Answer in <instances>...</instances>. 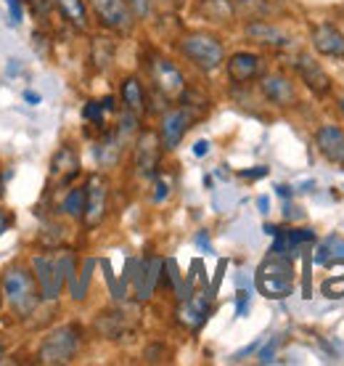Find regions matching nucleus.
I'll return each mask as SVG.
<instances>
[{
	"label": "nucleus",
	"instance_id": "obj_1",
	"mask_svg": "<svg viewBox=\"0 0 344 366\" xmlns=\"http://www.w3.org/2000/svg\"><path fill=\"white\" fill-rule=\"evenodd\" d=\"M29 268L35 274L37 290L43 302H54L64 295L66 287H72L77 279V257L72 249H59V255L37 252L29 257Z\"/></svg>",
	"mask_w": 344,
	"mask_h": 366
},
{
	"label": "nucleus",
	"instance_id": "obj_2",
	"mask_svg": "<svg viewBox=\"0 0 344 366\" xmlns=\"http://www.w3.org/2000/svg\"><path fill=\"white\" fill-rule=\"evenodd\" d=\"M0 284H3V295L9 300L11 311L16 313L19 319H29L37 311V305L43 302L32 268H24V266L6 268Z\"/></svg>",
	"mask_w": 344,
	"mask_h": 366
},
{
	"label": "nucleus",
	"instance_id": "obj_3",
	"mask_svg": "<svg viewBox=\"0 0 344 366\" xmlns=\"http://www.w3.org/2000/svg\"><path fill=\"white\" fill-rule=\"evenodd\" d=\"M178 54L193 64L199 72H215L226 61V46L218 35L209 32H188L178 40Z\"/></svg>",
	"mask_w": 344,
	"mask_h": 366
},
{
	"label": "nucleus",
	"instance_id": "obj_4",
	"mask_svg": "<svg viewBox=\"0 0 344 366\" xmlns=\"http://www.w3.org/2000/svg\"><path fill=\"white\" fill-rule=\"evenodd\" d=\"M80 345H82V330L77 324L56 327L40 342V348H37V364H48V366L72 364L74 356L80 353Z\"/></svg>",
	"mask_w": 344,
	"mask_h": 366
},
{
	"label": "nucleus",
	"instance_id": "obj_5",
	"mask_svg": "<svg viewBox=\"0 0 344 366\" xmlns=\"http://www.w3.org/2000/svg\"><path fill=\"white\" fill-rule=\"evenodd\" d=\"M257 290L270 297V300H283L289 297L294 290V266L291 257L286 255H273L257 268Z\"/></svg>",
	"mask_w": 344,
	"mask_h": 366
},
{
	"label": "nucleus",
	"instance_id": "obj_6",
	"mask_svg": "<svg viewBox=\"0 0 344 366\" xmlns=\"http://www.w3.org/2000/svg\"><path fill=\"white\" fill-rule=\"evenodd\" d=\"M146 69H148V77H151L154 91L162 93L167 101H178L183 96V91L188 88L183 69L175 64L172 59H167V56L151 54L148 61H146Z\"/></svg>",
	"mask_w": 344,
	"mask_h": 366
},
{
	"label": "nucleus",
	"instance_id": "obj_7",
	"mask_svg": "<svg viewBox=\"0 0 344 366\" xmlns=\"http://www.w3.org/2000/svg\"><path fill=\"white\" fill-rule=\"evenodd\" d=\"M88 9L106 32L114 35H130L136 27V14L127 0H88Z\"/></svg>",
	"mask_w": 344,
	"mask_h": 366
},
{
	"label": "nucleus",
	"instance_id": "obj_8",
	"mask_svg": "<svg viewBox=\"0 0 344 366\" xmlns=\"http://www.w3.org/2000/svg\"><path fill=\"white\" fill-rule=\"evenodd\" d=\"M109 192H111V183L103 173H93L91 178L85 181V212H82V223H85L88 231L101 226V220L106 218V210H109Z\"/></svg>",
	"mask_w": 344,
	"mask_h": 366
},
{
	"label": "nucleus",
	"instance_id": "obj_9",
	"mask_svg": "<svg viewBox=\"0 0 344 366\" xmlns=\"http://www.w3.org/2000/svg\"><path fill=\"white\" fill-rule=\"evenodd\" d=\"M162 141L156 130H141L133 141V170L138 178H156L162 159Z\"/></svg>",
	"mask_w": 344,
	"mask_h": 366
},
{
	"label": "nucleus",
	"instance_id": "obj_10",
	"mask_svg": "<svg viewBox=\"0 0 344 366\" xmlns=\"http://www.w3.org/2000/svg\"><path fill=\"white\" fill-rule=\"evenodd\" d=\"M93 330L98 337L109 340V342H122V340H130L136 335L138 316L130 313L127 308H111V311H103L96 316Z\"/></svg>",
	"mask_w": 344,
	"mask_h": 366
},
{
	"label": "nucleus",
	"instance_id": "obj_11",
	"mask_svg": "<svg viewBox=\"0 0 344 366\" xmlns=\"http://www.w3.org/2000/svg\"><path fill=\"white\" fill-rule=\"evenodd\" d=\"M196 112L188 109V107H178V109H170L164 112L162 119H159V141H162V149L164 152H175V149L181 147L183 136L191 130V125L196 122Z\"/></svg>",
	"mask_w": 344,
	"mask_h": 366
},
{
	"label": "nucleus",
	"instance_id": "obj_12",
	"mask_svg": "<svg viewBox=\"0 0 344 366\" xmlns=\"http://www.w3.org/2000/svg\"><path fill=\"white\" fill-rule=\"evenodd\" d=\"M162 271H164V260L159 255H146L133 263V276H130V282H133V287H136L138 300L141 302L151 300L156 284H159V279H162Z\"/></svg>",
	"mask_w": 344,
	"mask_h": 366
},
{
	"label": "nucleus",
	"instance_id": "obj_13",
	"mask_svg": "<svg viewBox=\"0 0 344 366\" xmlns=\"http://www.w3.org/2000/svg\"><path fill=\"white\" fill-rule=\"evenodd\" d=\"M260 93H263V99L268 101V104L278 107V109H289V107L297 104V88H294V83L281 72L263 74V77H260Z\"/></svg>",
	"mask_w": 344,
	"mask_h": 366
},
{
	"label": "nucleus",
	"instance_id": "obj_14",
	"mask_svg": "<svg viewBox=\"0 0 344 366\" xmlns=\"http://www.w3.org/2000/svg\"><path fill=\"white\" fill-rule=\"evenodd\" d=\"M212 297H215V292H209V287H207L204 292H196V295H191L188 300H181L178 311H175L178 321H181L183 327H188L191 332H199L201 327H204V321L209 319Z\"/></svg>",
	"mask_w": 344,
	"mask_h": 366
},
{
	"label": "nucleus",
	"instance_id": "obj_15",
	"mask_svg": "<svg viewBox=\"0 0 344 366\" xmlns=\"http://www.w3.org/2000/svg\"><path fill=\"white\" fill-rule=\"evenodd\" d=\"M226 72L228 80L233 85H246L257 80L263 74V56L249 54V51H238L226 61Z\"/></svg>",
	"mask_w": 344,
	"mask_h": 366
},
{
	"label": "nucleus",
	"instance_id": "obj_16",
	"mask_svg": "<svg viewBox=\"0 0 344 366\" xmlns=\"http://www.w3.org/2000/svg\"><path fill=\"white\" fill-rule=\"evenodd\" d=\"M294 69L302 77V83L308 85L315 96H328L331 93V77L310 54H299L297 61H294Z\"/></svg>",
	"mask_w": 344,
	"mask_h": 366
},
{
	"label": "nucleus",
	"instance_id": "obj_17",
	"mask_svg": "<svg viewBox=\"0 0 344 366\" xmlns=\"http://www.w3.org/2000/svg\"><path fill=\"white\" fill-rule=\"evenodd\" d=\"M80 154L72 144H61L56 149V154L51 157V181L69 186V183L80 175Z\"/></svg>",
	"mask_w": 344,
	"mask_h": 366
},
{
	"label": "nucleus",
	"instance_id": "obj_18",
	"mask_svg": "<svg viewBox=\"0 0 344 366\" xmlns=\"http://www.w3.org/2000/svg\"><path fill=\"white\" fill-rule=\"evenodd\" d=\"M127 147H130V144L119 136L117 128L103 130V133H101V138L96 141V149H93V152H96V162H98V167H103V170L117 167Z\"/></svg>",
	"mask_w": 344,
	"mask_h": 366
},
{
	"label": "nucleus",
	"instance_id": "obj_19",
	"mask_svg": "<svg viewBox=\"0 0 344 366\" xmlns=\"http://www.w3.org/2000/svg\"><path fill=\"white\" fill-rule=\"evenodd\" d=\"M315 147L328 162L344 167V130L342 128H336V125H320L315 133Z\"/></svg>",
	"mask_w": 344,
	"mask_h": 366
},
{
	"label": "nucleus",
	"instance_id": "obj_20",
	"mask_svg": "<svg viewBox=\"0 0 344 366\" xmlns=\"http://www.w3.org/2000/svg\"><path fill=\"white\" fill-rule=\"evenodd\" d=\"M313 46L320 56L328 59H344V35L331 24V21H320L313 29Z\"/></svg>",
	"mask_w": 344,
	"mask_h": 366
},
{
	"label": "nucleus",
	"instance_id": "obj_21",
	"mask_svg": "<svg viewBox=\"0 0 344 366\" xmlns=\"http://www.w3.org/2000/svg\"><path fill=\"white\" fill-rule=\"evenodd\" d=\"M246 37L257 43V46H270V48H286L289 46V35L278 29L275 24L270 21H265V19H252L249 24H246Z\"/></svg>",
	"mask_w": 344,
	"mask_h": 366
},
{
	"label": "nucleus",
	"instance_id": "obj_22",
	"mask_svg": "<svg viewBox=\"0 0 344 366\" xmlns=\"http://www.w3.org/2000/svg\"><path fill=\"white\" fill-rule=\"evenodd\" d=\"M119 96H122V104H125L127 112H133L138 117H143L146 112H148V93H146L141 77H136V74H130V77L122 80Z\"/></svg>",
	"mask_w": 344,
	"mask_h": 366
},
{
	"label": "nucleus",
	"instance_id": "obj_23",
	"mask_svg": "<svg viewBox=\"0 0 344 366\" xmlns=\"http://www.w3.org/2000/svg\"><path fill=\"white\" fill-rule=\"evenodd\" d=\"M193 9L209 24H231L236 19L233 0H196Z\"/></svg>",
	"mask_w": 344,
	"mask_h": 366
},
{
	"label": "nucleus",
	"instance_id": "obj_24",
	"mask_svg": "<svg viewBox=\"0 0 344 366\" xmlns=\"http://www.w3.org/2000/svg\"><path fill=\"white\" fill-rule=\"evenodd\" d=\"M54 3L66 24H72V27L80 29V32H85V29L91 27V14H88L91 9H88V0H54Z\"/></svg>",
	"mask_w": 344,
	"mask_h": 366
},
{
	"label": "nucleus",
	"instance_id": "obj_25",
	"mask_svg": "<svg viewBox=\"0 0 344 366\" xmlns=\"http://www.w3.org/2000/svg\"><path fill=\"white\" fill-rule=\"evenodd\" d=\"M114 54H117V43L111 40L109 35H96L91 43V64L96 72H106L114 61Z\"/></svg>",
	"mask_w": 344,
	"mask_h": 366
},
{
	"label": "nucleus",
	"instance_id": "obj_26",
	"mask_svg": "<svg viewBox=\"0 0 344 366\" xmlns=\"http://www.w3.org/2000/svg\"><path fill=\"white\" fill-rule=\"evenodd\" d=\"M59 210L72 220H82V212H85V186H72L69 192L64 194Z\"/></svg>",
	"mask_w": 344,
	"mask_h": 366
},
{
	"label": "nucleus",
	"instance_id": "obj_27",
	"mask_svg": "<svg viewBox=\"0 0 344 366\" xmlns=\"http://www.w3.org/2000/svg\"><path fill=\"white\" fill-rule=\"evenodd\" d=\"M93 268H96V260H93V257H88V260L82 263V271H77V279H74V284L69 287V292H72V297L77 302L88 297V287H91V279H93Z\"/></svg>",
	"mask_w": 344,
	"mask_h": 366
},
{
	"label": "nucleus",
	"instance_id": "obj_28",
	"mask_svg": "<svg viewBox=\"0 0 344 366\" xmlns=\"http://www.w3.org/2000/svg\"><path fill=\"white\" fill-rule=\"evenodd\" d=\"M233 9L236 16H244L246 21H252V19H263L270 9V3L268 0H233Z\"/></svg>",
	"mask_w": 344,
	"mask_h": 366
},
{
	"label": "nucleus",
	"instance_id": "obj_29",
	"mask_svg": "<svg viewBox=\"0 0 344 366\" xmlns=\"http://www.w3.org/2000/svg\"><path fill=\"white\" fill-rule=\"evenodd\" d=\"M61 239H64V226H59V223H46L43 226V231L37 234V242H40V247H46V249H56L59 244H61Z\"/></svg>",
	"mask_w": 344,
	"mask_h": 366
},
{
	"label": "nucleus",
	"instance_id": "obj_30",
	"mask_svg": "<svg viewBox=\"0 0 344 366\" xmlns=\"http://www.w3.org/2000/svg\"><path fill=\"white\" fill-rule=\"evenodd\" d=\"M103 114H106V109L101 107V101H88L85 107H82V119L88 122V125H96V128L103 133L106 130V122H103Z\"/></svg>",
	"mask_w": 344,
	"mask_h": 366
},
{
	"label": "nucleus",
	"instance_id": "obj_31",
	"mask_svg": "<svg viewBox=\"0 0 344 366\" xmlns=\"http://www.w3.org/2000/svg\"><path fill=\"white\" fill-rule=\"evenodd\" d=\"M101 268H103V276H106V284H109L111 297H114L117 302H122V300H125V292H122V287H119V282L114 279V274H111V266H109V260H106V257L101 260Z\"/></svg>",
	"mask_w": 344,
	"mask_h": 366
},
{
	"label": "nucleus",
	"instance_id": "obj_32",
	"mask_svg": "<svg viewBox=\"0 0 344 366\" xmlns=\"http://www.w3.org/2000/svg\"><path fill=\"white\" fill-rule=\"evenodd\" d=\"M167 197H170V181L156 173V183H154V194H151V199H154V204H162Z\"/></svg>",
	"mask_w": 344,
	"mask_h": 366
},
{
	"label": "nucleus",
	"instance_id": "obj_33",
	"mask_svg": "<svg viewBox=\"0 0 344 366\" xmlns=\"http://www.w3.org/2000/svg\"><path fill=\"white\" fill-rule=\"evenodd\" d=\"M246 311H249V290H238L236 292V316L241 319L246 316Z\"/></svg>",
	"mask_w": 344,
	"mask_h": 366
},
{
	"label": "nucleus",
	"instance_id": "obj_34",
	"mask_svg": "<svg viewBox=\"0 0 344 366\" xmlns=\"http://www.w3.org/2000/svg\"><path fill=\"white\" fill-rule=\"evenodd\" d=\"M130 3V9L136 14V19H146L151 14V0H127Z\"/></svg>",
	"mask_w": 344,
	"mask_h": 366
},
{
	"label": "nucleus",
	"instance_id": "obj_35",
	"mask_svg": "<svg viewBox=\"0 0 344 366\" xmlns=\"http://www.w3.org/2000/svg\"><path fill=\"white\" fill-rule=\"evenodd\" d=\"M6 6H9V11H11V24L19 27V24H21V19H24V9H21V3H19V0H6Z\"/></svg>",
	"mask_w": 344,
	"mask_h": 366
},
{
	"label": "nucleus",
	"instance_id": "obj_36",
	"mask_svg": "<svg viewBox=\"0 0 344 366\" xmlns=\"http://www.w3.org/2000/svg\"><path fill=\"white\" fill-rule=\"evenodd\" d=\"M238 175H241L244 181H257V178H265V175H268V167L257 165V167H249V170H241Z\"/></svg>",
	"mask_w": 344,
	"mask_h": 366
},
{
	"label": "nucleus",
	"instance_id": "obj_37",
	"mask_svg": "<svg viewBox=\"0 0 344 366\" xmlns=\"http://www.w3.org/2000/svg\"><path fill=\"white\" fill-rule=\"evenodd\" d=\"M275 345H278V340H273L270 345H265V348L260 350V356H257L260 358V364H270L273 356H275Z\"/></svg>",
	"mask_w": 344,
	"mask_h": 366
},
{
	"label": "nucleus",
	"instance_id": "obj_38",
	"mask_svg": "<svg viewBox=\"0 0 344 366\" xmlns=\"http://www.w3.org/2000/svg\"><path fill=\"white\" fill-rule=\"evenodd\" d=\"M228 268V260H220L218 263V274H215V279H212V284H209V292H218L220 282H223V274H226Z\"/></svg>",
	"mask_w": 344,
	"mask_h": 366
},
{
	"label": "nucleus",
	"instance_id": "obj_39",
	"mask_svg": "<svg viewBox=\"0 0 344 366\" xmlns=\"http://www.w3.org/2000/svg\"><path fill=\"white\" fill-rule=\"evenodd\" d=\"M207 154H209V141L201 138V141L193 144V157H207Z\"/></svg>",
	"mask_w": 344,
	"mask_h": 366
},
{
	"label": "nucleus",
	"instance_id": "obj_40",
	"mask_svg": "<svg viewBox=\"0 0 344 366\" xmlns=\"http://www.w3.org/2000/svg\"><path fill=\"white\" fill-rule=\"evenodd\" d=\"M196 244H199L204 252H212V244H209V237H207V231H199L196 234Z\"/></svg>",
	"mask_w": 344,
	"mask_h": 366
},
{
	"label": "nucleus",
	"instance_id": "obj_41",
	"mask_svg": "<svg viewBox=\"0 0 344 366\" xmlns=\"http://www.w3.org/2000/svg\"><path fill=\"white\" fill-rule=\"evenodd\" d=\"M260 342H263V340H254L252 345H246L244 350H238V353H236V356H233V361H241V358H244V356H249L252 350H257V345H260Z\"/></svg>",
	"mask_w": 344,
	"mask_h": 366
},
{
	"label": "nucleus",
	"instance_id": "obj_42",
	"mask_svg": "<svg viewBox=\"0 0 344 366\" xmlns=\"http://www.w3.org/2000/svg\"><path fill=\"white\" fill-rule=\"evenodd\" d=\"M101 107L106 112H117V99H114V96H103V99H101Z\"/></svg>",
	"mask_w": 344,
	"mask_h": 366
},
{
	"label": "nucleus",
	"instance_id": "obj_43",
	"mask_svg": "<svg viewBox=\"0 0 344 366\" xmlns=\"http://www.w3.org/2000/svg\"><path fill=\"white\" fill-rule=\"evenodd\" d=\"M24 101H27L29 107H37V104H40V93H35V91H24Z\"/></svg>",
	"mask_w": 344,
	"mask_h": 366
},
{
	"label": "nucleus",
	"instance_id": "obj_44",
	"mask_svg": "<svg viewBox=\"0 0 344 366\" xmlns=\"http://www.w3.org/2000/svg\"><path fill=\"white\" fill-rule=\"evenodd\" d=\"M275 194H278V197H283V199H289L291 186H286V183H278V186H275Z\"/></svg>",
	"mask_w": 344,
	"mask_h": 366
},
{
	"label": "nucleus",
	"instance_id": "obj_45",
	"mask_svg": "<svg viewBox=\"0 0 344 366\" xmlns=\"http://www.w3.org/2000/svg\"><path fill=\"white\" fill-rule=\"evenodd\" d=\"M19 69H21V61H19V59H11V64H9V74H19Z\"/></svg>",
	"mask_w": 344,
	"mask_h": 366
},
{
	"label": "nucleus",
	"instance_id": "obj_46",
	"mask_svg": "<svg viewBox=\"0 0 344 366\" xmlns=\"http://www.w3.org/2000/svg\"><path fill=\"white\" fill-rule=\"evenodd\" d=\"M257 207H260V212H268V207H270L268 197H260V199H257Z\"/></svg>",
	"mask_w": 344,
	"mask_h": 366
},
{
	"label": "nucleus",
	"instance_id": "obj_47",
	"mask_svg": "<svg viewBox=\"0 0 344 366\" xmlns=\"http://www.w3.org/2000/svg\"><path fill=\"white\" fill-rule=\"evenodd\" d=\"M11 226V215H3V218H0V237H3V231L9 229Z\"/></svg>",
	"mask_w": 344,
	"mask_h": 366
},
{
	"label": "nucleus",
	"instance_id": "obj_48",
	"mask_svg": "<svg viewBox=\"0 0 344 366\" xmlns=\"http://www.w3.org/2000/svg\"><path fill=\"white\" fill-rule=\"evenodd\" d=\"M3 356H6V342L0 340V361H3Z\"/></svg>",
	"mask_w": 344,
	"mask_h": 366
},
{
	"label": "nucleus",
	"instance_id": "obj_49",
	"mask_svg": "<svg viewBox=\"0 0 344 366\" xmlns=\"http://www.w3.org/2000/svg\"><path fill=\"white\" fill-rule=\"evenodd\" d=\"M3 297H6V295H3V284H0V308H3Z\"/></svg>",
	"mask_w": 344,
	"mask_h": 366
},
{
	"label": "nucleus",
	"instance_id": "obj_50",
	"mask_svg": "<svg viewBox=\"0 0 344 366\" xmlns=\"http://www.w3.org/2000/svg\"><path fill=\"white\" fill-rule=\"evenodd\" d=\"M339 112L344 114V99H339Z\"/></svg>",
	"mask_w": 344,
	"mask_h": 366
},
{
	"label": "nucleus",
	"instance_id": "obj_51",
	"mask_svg": "<svg viewBox=\"0 0 344 366\" xmlns=\"http://www.w3.org/2000/svg\"><path fill=\"white\" fill-rule=\"evenodd\" d=\"M0 194H3V173H0Z\"/></svg>",
	"mask_w": 344,
	"mask_h": 366
},
{
	"label": "nucleus",
	"instance_id": "obj_52",
	"mask_svg": "<svg viewBox=\"0 0 344 366\" xmlns=\"http://www.w3.org/2000/svg\"><path fill=\"white\" fill-rule=\"evenodd\" d=\"M3 215H6V212H3V210H0V218H3Z\"/></svg>",
	"mask_w": 344,
	"mask_h": 366
}]
</instances>
